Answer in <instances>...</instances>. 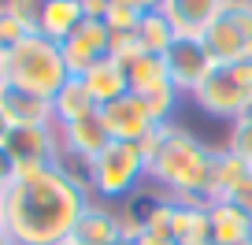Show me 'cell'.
<instances>
[{"mask_svg": "<svg viewBox=\"0 0 252 245\" xmlns=\"http://www.w3.org/2000/svg\"><path fill=\"white\" fill-rule=\"evenodd\" d=\"M0 245H11V242H8V234H0Z\"/></svg>", "mask_w": 252, "mask_h": 245, "instance_id": "cell-37", "label": "cell"}, {"mask_svg": "<svg viewBox=\"0 0 252 245\" xmlns=\"http://www.w3.org/2000/svg\"><path fill=\"white\" fill-rule=\"evenodd\" d=\"M100 123H104V130H108L111 141H134V145H141L145 138L159 127L137 93H126V97H119V101L104 104Z\"/></svg>", "mask_w": 252, "mask_h": 245, "instance_id": "cell-9", "label": "cell"}, {"mask_svg": "<svg viewBox=\"0 0 252 245\" xmlns=\"http://www.w3.org/2000/svg\"><path fill=\"white\" fill-rule=\"evenodd\" d=\"M11 119H8V111H4V101H0V149H4V145H8V138H11Z\"/></svg>", "mask_w": 252, "mask_h": 245, "instance_id": "cell-31", "label": "cell"}, {"mask_svg": "<svg viewBox=\"0 0 252 245\" xmlns=\"http://www.w3.org/2000/svg\"><path fill=\"white\" fill-rule=\"evenodd\" d=\"M222 201H234V205L241 208V212H249V215H252V164L241 171V178H237L234 186H230V193H226Z\"/></svg>", "mask_w": 252, "mask_h": 245, "instance_id": "cell-27", "label": "cell"}, {"mask_svg": "<svg viewBox=\"0 0 252 245\" xmlns=\"http://www.w3.org/2000/svg\"><path fill=\"white\" fill-rule=\"evenodd\" d=\"M82 175H86V186H89V193H93V201L123 205L126 197H134L145 182H149V160H145L141 145L111 141Z\"/></svg>", "mask_w": 252, "mask_h": 245, "instance_id": "cell-4", "label": "cell"}, {"mask_svg": "<svg viewBox=\"0 0 252 245\" xmlns=\"http://www.w3.org/2000/svg\"><path fill=\"white\" fill-rule=\"evenodd\" d=\"M0 234H4V193H0Z\"/></svg>", "mask_w": 252, "mask_h": 245, "instance_id": "cell-35", "label": "cell"}, {"mask_svg": "<svg viewBox=\"0 0 252 245\" xmlns=\"http://www.w3.org/2000/svg\"><path fill=\"white\" fill-rule=\"evenodd\" d=\"M30 34H37V30H30L23 19H15L4 8V0H0V52H11V48H15L19 41H26Z\"/></svg>", "mask_w": 252, "mask_h": 245, "instance_id": "cell-24", "label": "cell"}, {"mask_svg": "<svg viewBox=\"0 0 252 245\" xmlns=\"http://www.w3.org/2000/svg\"><path fill=\"white\" fill-rule=\"evenodd\" d=\"M222 0H163L159 4V15L174 26L178 37H204V30L222 15Z\"/></svg>", "mask_w": 252, "mask_h": 245, "instance_id": "cell-12", "label": "cell"}, {"mask_svg": "<svg viewBox=\"0 0 252 245\" xmlns=\"http://www.w3.org/2000/svg\"><path fill=\"white\" fill-rule=\"evenodd\" d=\"M0 101H4V111H8L11 127H56L52 101H41V97H30V93H15V89H4Z\"/></svg>", "mask_w": 252, "mask_h": 245, "instance_id": "cell-17", "label": "cell"}, {"mask_svg": "<svg viewBox=\"0 0 252 245\" xmlns=\"http://www.w3.org/2000/svg\"><path fill=\"white\" fill-rule=\"evenodd\" d=\"M60 48H63V60H67L71 78H82L89 67L100 64L104 56L111 52V30L100 23V19H86Z\"/></svg>", "mask_w": 252, "mask_h": 245, "instance_id": "cell-11", "label": "cell"}, {"mask_svg": "<svg viewBox=\"0 0 252 245\" xmlns=\"http://www.w3.org/2000/svg\"><path fill=\"white\" fill-rule=\"evenodd\" d=\"M8 89V60H4V52H0V93Z\"/></svg>", "mask_w": 252, "mask_h": 245, "instance_id": "cell-32", "label": "cell"}, {"mask_svg": "<svg viewBox=\"0 0 252 245\" xmlns=\"http://www.w3.org/2000/svg\"><path fill=\"white\" fill-rule=\"evenodd\" d=\"M4 149H8V156L15 160V171L19 175L63 164L60 130H56V127H15Z\"/></svg>", "mask_w": 252, "mask_h": 245, "instance_id": "cell-7", "label": "cell"}, {"mask_svg": "<svg viewBox=\"0 0 252 245\" xmlns=\"http://www.w3.org/2000/svg\"><path fill=\"white\" fill-rule=\"evenodd\" d=\"M45 4L48 0H4V8L11 11L15 19H23L30 30H37V23H41V11H45Z\"/></svg>", "mask_w": 252, "mask_h": 245, "instance_id": "cell-26", "label": "cell"}, {"mask_svg": "<svg viewBox=\"0 0 252 245\" xmlns=\"http://www.w3.org/2000/svg\"><path fill=\"white\" fill-rule=\"evenodd\" d=\"M4 60H8V89H15V93L52 101L71 82L63 48L41 34H30L26 41H19L11 52H4Z\"/></svg>", "mask_w": 252, "mask_h": 245, "instance_id": "cell-3", "label": "cell"}, {"mask_svg": "<svg viewBox=\"0 0 252 245\" xmlns=\"http://www.w3.org/2000/svg\"><path fill=\"white\" fill-rule=\"evenodd\" d=\"M123 238V227H119V212L115 205H104V201H93V205L82 212L78 227H74L71 242L78 245H111Z\"/></svg>", "mask_w": 252, "mask_h": 245, "instance_id": "cell-13", "label": "cell"}, {"mask_svg": "<svg viewBox=\"0 0 252 245\" xmlns=\"http://www.w3.org/2000/svg\"><path fill=\"white\" fill-rule=\"evenodd\" d=\"M226 8H252V0H222Z\"/></svg>", "mask_w": 252, "mask_h": 245, "instance_id": "cell-34", "label": "cell"}, {"mask_svg": "<svg viewBox=\"0 0 252 245\" xmlns=\"http://www.w3.org/2000/svg\"><path fill=\"white\" fill-rule=\"evenodd\" d=\"M82 82H86L89 97L96 101V108H104V104H111V101L130 93V74H126V67L119 64V60H111V56H104L100 64L89 67V71L82 74Z\"/></svg>", "mask_w": 252, "mask_h": 245, "instance_id": "cell-14", "label": "cell"}, {"mask_svg": "<svg viewBox=\"0 0 252 245\" xmlns=\"http://www.w3.org/2000/svg\"><path fill=\"white\" fill-rule=\"evenodd\" d=\"M234 245H252V242H234Z\"/></svg>", "mask_w": 252, "mask_h": 245, "instance_id": "cell-39", "label": "cell"}, {"mask_svg": "<svg viewBox=\"0 0 252 245\" xmlns=\"http://www.w3.org/2000/svg\"><path fill=\"white\" fill-rule=\"evenodd\" d=\"M226 152H234L237 160L252 164V111L237 115L230 123V138H226Z\"/></svg>", "mask_w": 252, "mask_h": 245, "instance_id": "cell-22", "label": "cell"}, {"mask_svg": "<svg viewBox=\"0 0 252 245\" xmlns=\"http://www.w3.org/2000/svg\"><path fill=\"white\" fill-rule=\"evenodd\" d=\"M89 205L93 193L78 167L56 164L23 171L4 193V234L11 245H60L74 234Z\"/></svg>", "mask_w": 252, "mask_h": 245, "instance_id": "cell-1", "label": "cell"}, {"mask_svg": "<svg viewBox=\"0 0 252 245\" xmlns=\"http://www.w3.org/2000/svg\"><path fill=\"white\" fill-rule=\"evenodd\" d=\"M145 15H149V11H141L134 0H111L108 15H104V26H108L111 34H134Z\"/></svg>", "mask_w": 252, "mask_h": 245, "instance_id": "cell-21", "label": "cell"}, {"mask_svg": "<svg viewBox=\"0 0 252 245\" xmlns=\"http://www.w3.org/2000/svg\"><path fill=\"white\" fill-rule=\"evenodd\" d=\"M111 60H119L123 67H130L134 60H141L145 56V48H141V41H137V34H111Z\"/></svg>", "mask_w": 252, "mask_h": 245, "instance_id": "cell-25", "label": "cell"}, {"mask_svg": "<svg viewBox=\"0 0 252 245\" xmlns=\"http://www.w3.org/2000/svg\"><path fill=\"white\" fill-rule=\"evenodd\" d=\"M204 45L215 64L252 60V8H222V15L204 30Z\"/></svg>", "mask_w": 252, "mask_h": 245, "instance_id": "cell-6", "label": "cell"}, {"mask_svg": "<svg viewBox=\"0 0 252 245\" xmlns=\"http://www.w3.org/2000/svg\"><path fill=\"white\" fill-rule=\"evenodd\" d=\"M56 130H60L63 164L78 167V171H86V167L111 145L108 130H104V123H100V111L89 115V119H78V123H71V127H56Z\"/></svg>", "mask_w": 252, "mask_h": 245, "instance_id": "cell-10", "label": "cell"}, {"mask_svg": "<svg viewBox=\"0 0 252 245\" xmlns=\"http://www.w3.org/2000/svg\"><path fill=\"white\" fill-rule=\"evenodd\" d=\"M60 245H78V242H71V238H67V242H60Z\"/></svg>", "mask_w": 252, "mask_h": 245, "instance_id": "cell-38", "label": "cell"}, {"mask_svg": "<svg viewBox=\"0 0 252 245\" xmlns=\"http://www.w3.org/2000/svg\"><path fill=\"white\" fill-rule=\"evenodd\" d=\"M141 152L149 160V182L167 190L171 197L186 201H212V175H215V152L204 145L193 130L178 123H159L141 141Z\"/></svg>", "mask_w": 252, "mask_h": 245, "instance_id": "cell-2", "label": "cell"}, {"mask_svg": "<svg viewBox=\"0 0 252 245\" xmlns=\"http://www.w3.org/2000/svg\"><path fill=\"white\" fill-rule=\"evenodd\" d=\"M193 104L204 115L226 119V123L252 111V60H245V64H215L212 74L193 93Z\"/></svg>", "mask_w": 252, "mask_h": 245, "instance_id": "cell-5", "label": "cell"}, {"mask_svg": "<svg viewBox=\"0 0 252 245\" xmlns=\"http://www.w3.org/2000/svg\"><path fill=\"white\" fill-rule=\"evenodd\" d=\"M167 74H171V86L178 93H197L200 82L212 74L215 67V56L208 52L204 37H174V45L167 48Z\"/></svg>", "mask_w": 252, "mask_h": 245, "instance_id": "cell-8", "label": "cell"}, {"mask_svg": "<svg viewBox=\"0 0 252 245\" xmlns=\"http://www.w3.org/2000/svg\"><path fill=\"white\" fill-rule=\"evenodd\" d=\"M82 23H86V15H82L78 0H48L45 11H41L37 34H41V37H48V41H56V45H63V41L71 37Z\"/></svg>", "mask_w": 252, "mask_h": 245, "instance_id": "cell-16", "label": "cell"}, {"mask_svg": "<svg viewBox=\"0 0 252 245\" xmlns=\"http://www.w3.org/2000/svg\"><path fill=\"white\" fill-rule=\"evenodd\" d=\"M96 111H100V108H96V101L89 97V89H86V82H82V78H71L60 93L52 97L56 127H71V123L89 119V115H96Z\"/></svg>", "mask_w": 252, "mask_h": 245, "instance_id": "cell-18", "label": "cell"}, {"mask_svg": "<svg viewBox=\"0 0 252 245\" xmlns=\"http://www.w3.org/2000/svg\"><path fill=\"white\" fill-rule=\"evenodd\" d=\"M111 245H134V242H130V238H119V242H111Z\"/></svg>", "mask_w": 252, "mask_h": 245, "instance_id": "cell-36", "label": "cell"}, {"mask_svg": "<svg viewBox=\"0 0 252 245\" xmlns=\"http://www.w3.org/2000/svg\"><path fill=\"white\" fill-rule=\"evenodd\" d=\"M15 160L8 156V149H0V193H8L11 186H15Z\"/></svg>", "mask_w": 252, "mask_h": 245, "instance_id": "cell-28", "label": "cell"}, {"mask_svg": "<svg viewBox=\"0 0 252 245\" xmlns=\"http://www.w3.org/2000/svg\"><path fill=\"white\" fill-rule=\"evenodd\" d=\"M178 97L182 93L174 86H159V89H152V93H141V101H145V108L152 111L156 123H171L174 108H178Z\"/></svg>", "mask_w": 252, "mask_h": 245, "instance_id": "cell-23", "label": "cell"}, {"mask_svg": "<svg viewBox=\"0 0 252 245\" xmlns=\"http://www.w3.org/2000/svg\"><path fill=\"white\" fill-rule=\"evenodd\" d=\"M134 34H137V41H141V48H145L149 56H167V48H171L174 37H178V34H174V26L167 23L159 11H149Z\"/></svg>", "mask_w": 252, "mask_h": 245, "instance_id": "cell-20", "label": "cell"}, {"mask_svg": "<svg viewBox=\"0 0 252 245\" xmlns=\"http://www.w3.org/2000/svg\"><path fill=\"white\" fill-rule=\"evenodd\" d=\"M126 74H130V93H152V89L159 86H171V74H167V60L163 56H149L145 52L141 60H134V64L126 67Z\"/></svg>", "mask_w": 252, "mask_h": 245, "instance_id": "cell-19", "label": "cell"}, {"mask_svg": "<svg viewBox=\"0 0 252 245\" xmlns=\"http://www.w3.org/2000/svg\"><path fill=\"white\" fill-rule=\"evenodd\" d=\"M208 215H212V242L215 245L252 242V215L241 212L234 201H208Z\"/></svg>", "mask_w": 252, "mask_h": 245, "instance_id": "cell-15", "label": "cell"}, {"mask_svg": "<svg viewBox=\"0 0 252 245\" xmlns=\"http://www.w3.org/2000/svg\"><path fill=\"white\" fill-rule=\"evenodd\" d=\"M134 245H178V242L167 238V234H156V230H145V234L134 238Z\"/></svg>", "mask_w": 252, "mask_h": 245, "instance_id": "cell-30", "label": "cell"}, {"mask_svg": "<svg viewBox=\"0 0 252 245\" xmlns=\"http://www.w3.org/2000/svg\"><path fill=\"white\" fill-rule=\"evenodd\" d=\"M82 4V15L86 19H100L104 23V15H108V8H111V0H78Z\"/></svg>", "mask_w": 252, "mask_h": 245, "instance_id": "cell-29", "label": "cell"}, {"mask_svg": "<svg viewBox=\"0 0 252 245\" xmlns=\"http://www.w3.org/2000/svg\"><path fill=\"white\" fill-rule=\"evenodd\" d=\"M134 4H137V8H141V11H156L159 4H163V0H134Z\"/></svg>", "mask_w": 252, "mask_h": 245, "instance_id": "cell-33", "label": "cell"}]
</instances>
